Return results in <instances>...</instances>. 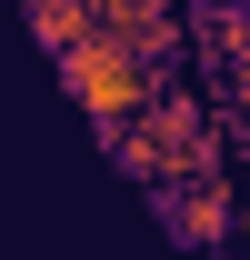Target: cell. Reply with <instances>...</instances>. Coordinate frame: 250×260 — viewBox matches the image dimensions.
<instances>
[{
  "instance_id": "obj_3",
  "label": "cell",
  "mask_w": 250,
  "mask_h": 260,
  "mask_svg": "<svg viewBox=\"0 0 250 260\" xmlns=\"http://www.w3.org/2000/svg\"><path fill=\"white\" fill-rule=\"evenodd\" d=\"M230 260H250V190H240V220H230Z\"/></svg>"
},
{
  "instance_id": "obj_2",
  "label": "cell",
  "mask_w": 250,
  "mask_h": 260,
  "mask_svg": "<svg viewBox=\"0 0 250 260\" xmlns=\"http://www.w3.org/2000/svg\"><path fill=\"white\" fill-rule=\"evenodd\" d=\"M150 210H160V230H170L190 260H210V250H230L240 180H230V170H220V180H180V190H150Z\"/></svg>"
},
{
  "instance_id": "obj_1",
  "label": "cell",
  "mask_w": 250,
  "mask_h": 260,
  "mask_svg": "<svg viewBox=\"0 0 250 260\" xmlns=\"http://www.w3.org/2000/svg\"><path fill=\"white\" fill-rule=\"evenodd\" d=\"M60 90L80 100V110H90V130H120L130 110H140V100L160 90V80H150L140 60H130V50H110L100 30H80V40L60 50Z\"/></svg>"
},
{
  "instance_id": "obj_4",
  "label": "cell",
  "mask_w": 250,
  "mask_h": 260,
  "mask_svg": "<svg viewBox=\"0 0 250 260\" xmlns=\"http://www.w3.org/2000/svg\"><path fill=\"white\" fill-rule=\"evenodd\" d=\"M210 260H230V250H210Z\"/></svg>"
}]
</instances>
